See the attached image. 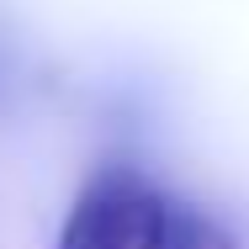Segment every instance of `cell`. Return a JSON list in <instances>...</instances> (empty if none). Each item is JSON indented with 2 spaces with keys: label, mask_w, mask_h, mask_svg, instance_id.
Masks as SVG:
<instances>
[{
  "label": "cell",
  "mask_w": 249,
  "mask_h": 249,
  "mask_svg": "<svg viewBox=\"0 0 249 249\" xmlns=\"http://www.w3.org/2000/svg\"><path fill=\"white\" fill-rule=\"evenodd\" d=\"M175 207L138 170H101L74 196L58 249H164Z\"/></svg>",
  "instance_id": "6da1fadb"
},
{
  "label": "cell",
  "mask_w": 249,
  "mask_h": 249,
  "mask_svg": "<svg viewBox=\"0 0 249 249\" xmlns=\"http://www.w3.org/2000/svg\"><path fill=\"white\" fill-rule=\"evenodd\" d=\"M164 249H239V244H233V233H228L223 223H212L207 212L180 207V212L170 217V244Z\"/></svg>",
  "instance_id": "7a4b0ae2"
}]
</instances>
